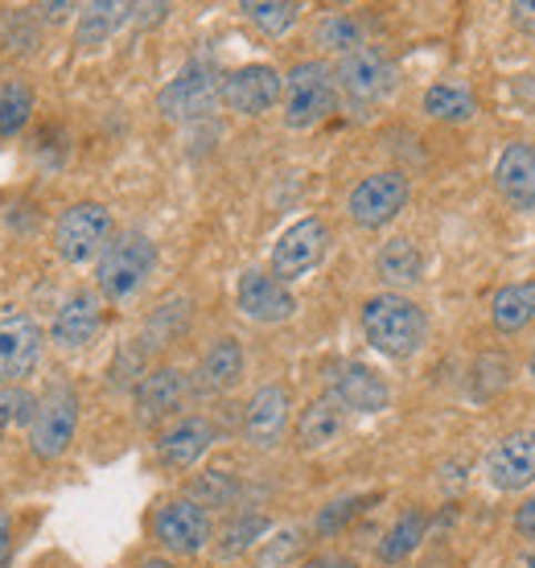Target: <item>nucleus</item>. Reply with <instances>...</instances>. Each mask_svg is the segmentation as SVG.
<instances>
[{
    "mask_svg": "<svg viewBox=\"0 0 535 568\" xmlns=\"http://www.w3.org/2000/svg\"><path fill=\"white\" fill-rule=\"evenodd\" d=\"M342 437V408L334 399H313L310 408L296 416V445L301 449H325Z\"/></svg>",
    "mask_w": 535,
    "mask_h": 568,
    "instance_id": "nucleus-22",
    "label": "nucleus"
},
{
    "mask_svg": "<svg viewBox=\"0 0 535 568\" xmlns=\"http://www.w3.org/2000/svg\"><path fill=\"white\" fill-rule=\"evenodd\" d=\"M511 384V363L503 355H482L474 367V396L491 399L494 392H503Z\"/></svg>",
    "mask_w": 535,
    "mask_h": 568,
    "instance_id": "nucleus-34",
    "label": "nucleus"
},
{
    "mask_svg": "<svg viewBox=\"0 0 535 568\" xmlns=\"http://www.w3.org/2000/svg\"><path fill=\"white\" fill-rule=\"evenodd\" d=\"M334 83H339V91L354 103V108H371V103H380L383 95H392L395 67L383 50H375V45H359V50L339 58Z\"/></svg>",
    "mask_w": 535,
    "mask_h": 568,
    "instance_id": "nucleus-7",
    "label": "nucleus"
},
{
    "mask_svg": "<svg viewBox=\"0 0 535 568\" xmlns=\"http://www.w3.org/2000/svg\"><path fill=\"white\" fill-rule=\"evenodd\" d=\"M128 17H132V9H128V4H112V0L83 4V9H79V29H74V38H79L83 50H99L115 29L124 26Z\"/></svg>",
    "mask_w": 535,
    "mask_h": 568,
    "instance_id": "nucleus-24",
    "label": "nucleus"
},
{
    "mask_svg": "<svg viewBox=\"0 0 535 568\" xmlns=\"http://www.w3.org/2000/svg\"><path fill=\"white\" fill-rule=\"evenodd\" d=\"M137 568H178V560H165V556H149V560H141Z\"/></svg>",
    "mask_w": 535,
    "mask_h": 568,
    "instance_id": "nucleus-40",
    "label": "nucleus"
},
{
    "mask_svg": "<svg viewBox=\"0 0 535 568\" xmlns=\"http://www.w3.org/2000/svg\"><path fill=\"white\" fill-rule=\"evenodd\" d=\"M363 334L380 355L408 358L428 338V317L404 293H380V297H371L363 305Z\"/></svg>",
    "mask_w": 535,
    "mask_h": 568,
    "instance_id": "nucleus-1",
    "label": "nucleus"
},
{
    "mask_svg": "<svg viewBox=\"0 0 535 568\" xmlns=\"http://www.w3.org/2000/svg\"><path fill=\"white\" fill-rule=\"evenodd\" d=\"M346 413H383L392 404V387L380 371L366 363H334L330 367V396Z\"/></svg>",
    "mask_w": 535,
    "mask_h": 568,
    "instance_id": "nucleus-13",
    "label": "nucleus"
},
{
    "mask_svg": "<svg viewBox=\"0 0 535 568\" xmlns=\"http://www.w3.org/2000/svg\"><path fill=\"white\" fill-rule=\"evenodd\" d=\"M486 483L494 490H519L535 483V428H519L486 454Z\"/></svg>",
    "mask_w": 535,
    "mask_h": 568,
    "instance_id": "nucleus-16",
    "label": "nucleus"
},
{
    "mask_svg": "<svg viewBox=\"0 0 535 568\" xmlns=\"http://www.w3.org/2000/svg\"><path fill=\"white\" fill-rule=\"evenodd\" d=\"M211 511L198 507L194 498H170L161 511L153 515V536L157 544L173 556H198L211 544Z\"/></svg>",
    "mask_w": 535,
    "mask_h": 568,
    "instance_id": "nucleus-10",
    "label": "nucleus"
},
{
    "mask_svg": "<svg viewBox=\"0 0 535 568\" xmlns=\"http://www.w3.org/2000/svg\"><path fill=\"white\" fill-rule=\"evenodd\" d=\"M235 495H240V483L231 474H223V469L202 474L194 483V490H190V498H194L198 507H226V503H235Z\"/></svg>",
    "mask_w": 535,
    "mask_h": 568,
    "instance_id": "nucleus-33",
    "label": "nucleus"
},
{
    "mask_svg": "<svg viewBox=\"0 0 535 568\" xmlns=\"http://www.w3.org/2000/svg\"><path fill=\"white\" fill-rule=\"evenodd\" d=\"M424 527H428L424 511H404V515H400V519H395V527L383 536V544H380L383 565H395V560H404L408 552H416V544L424 540Z\"/></svg>",
    "mask_w": 535,
    "mask_h": 568,
    "instance_id": "nucleus-28",
    "label": "nucleus"
},
{
    "mask_svg": "<svg viewBox=\"0 0 535 568\" xmlns=\"http://www.w3.org/2000/svg\"><path fill=\"white\" fill-rule=\"evenodd\" d=\"M424 112L433 115V120L465 124V120H474L478 103H474V95H470L462 83H437V87H428V95H424Z\"/></svg>",
    "mask_w": 535,
    "mask_h": 568,
    "instance_id": "nucleus-26",
    "label": "nucleus"
},
{
    "mask_svg": "<svg viewBox=\"0 0 535 568\" xmlns=\"http://www.w3.org/2000/svg\"><path fill=\"white\" fill-rule=\"evenodd\" d=\"M408 178L400 170H380L363 178V182L351 190V199H346V214H351V223L359 227L375 231V227H387L395 214L408 206Z\"/></svg>",
    "mask_w": 535,
    "mask_h": 568,
    "instance_id": "nucleus-8",
    "label": "nucleus"
},
{
    "mask_svg": "<svg viewBox=\"0 0 535 568\" xmlns=\"http://www.w3.org/2000/svg\"><path fill=\"white\" fill-rule=\"evenodd\" d=\"M339 108V83H334V67L325 62H296L284 74V124L289 129H313L325 115Z\"/></svg>",
    "mask_w": 535,
    "mask_h": 568,
    "instance_id": "nucleus-3",
    "label": "nucleus"
},
{
    "mask_svg": "<svg viewBox=\"0 0 535 568\" xmlns=\"http://www.w3.org/2000/svg\"><path fill=\"white\" fill-rule=\"evenodd\" d=\"M491 317L503 334H519L523 326H532L535 322V281H519V284L498 288V293H494V305H491Z\"/></svg>",
    "mask_w": 535,
    "mask_h": 568,
    "instance_id": "nucleus-23",
    "label": "nucleus"
},
{
    "mask_svg": "<svg viewBox=\"0 0 535 568\" xmlns=\"http://www.w3.org/2000/svg\"><path fill=\"white\" fill-rule=\"evenodd\" d=\"M9 560H13V519L0 515V568H9Z\"/></svg>",
    "mask_w": 535,
    "mask_h": 568,
    "instance_id": "nucleus-37",
    "label": "nucleus"
},
{
    "mask_svg": "<svg viewBox=\"0 0 535 568\" xmlns=\"http://www.w3.org/2000/svg\"><path fill=\"white\" fill-rule=\"evenodd\" d=\"M46 351L42 326L29 313H0V387H21Z\"/></svg>",
    "mask_w": 535,
    "mask_h": 568,
    "instance_id": "nucleus-9",
    "label": "nucleus"
},
{
    "mask_svg": "<svg viewBox=\"0 0 535 568\" xmlns=\"http://www.w3.org/2000/svg\"><path fill=\"white\" fill-rule=\"evenodd\" d=\"M157 268V243L144 231H120L95 260V284L103 297L128 301L144 288Z\"/></svg>",
    "mask_w": 535,
    "mask_h": 568,
    "instance_id": "nucleus-2",
    "label": "nucleus"
},
{
    "mask_svg": "<svg viewBox=\"0 0 535 568\" xmlns=\"http://www.w3.org/2000/svg\"><path fill=\"white\" fill-rule=\"evenodd\" d=\"M305 568H359L351 560V556H317V560H310Z\"/></svg>",
    "mask_w": 535,
    "mask_h": 568,
    "instance_id": "nucleus-39",
    "label": "nucleus"
},
{
    "mask_svg": "<svg viewBox=\"0 0 535 568\" xmlns=\"http://www.w3.org/2000/svg\"><path fill=\"white\" fill-rule=\"evenodd\" d=\"M494 182L515 211L535 214V144H507L494 165Z\"/></svg>",
    "mask_w": 535,
    "mask_h": 568,
    "instance_id": "nucleus-20",
    "label": "nucleus"
},
{
    "mask_svg": "<svg viewBox=\"0 0 535 568\" xmlns=\"http://www.w3.org/2000/svg\"><path fill=\"white\" fill-rule=\"evenodd\" d=\"M289 416H293V396L289 387L281 384H268L260 387L248 408H243V440L252 449H276L289 433Z\"/></svg>",
    "mask_w": 535,
    "mask_h": 568,
    "instance_id": "nucleus-14",
    "label": "nucleus"
},
{
    "mask_svg": "<svg viewBox=\"0 0 535 568\" xmlns=\"http://www.w3.org/2000/svg\"><path fill=\"white\" fill-rule=\"evenodd\" d=\"M532 379H535V355H532Z\"/></svg>",
    "mask_w": 535,
    "mask_h": 568,
    "instance_id": "nucleus-41",
    "label": "nucleus"
},
{
    "mask_svg": "<svg viewBox=\"0 0 535 568\" xmlns=\"http://www.w3.org/2000/svg\"><path fill=\"white\" fill-rule=\"evenodd\" d=\"M185 392H190L185 371L178 367L149 371L141 384H137V416H141V425H161L165 416H173L182 408Z\"/></svg>",
    "mask_w": 535,
    "mask_h": 568,
    "instance_id": "nucleus-17",
    "label": "nucleus"
},
{
    "mask_svg": "<svg viewBox=\"0 0 535 568\" xmlns=\"http://www.w3.org/2000/svg\"><path fill=\"white\" fill-rule=\"evenodd\" d=\"M330 252V227H325L322 219H301L293 227L284 231L276 247H272V276L276 281H301V276H310L317 264L325 260Z\"/></svg>",
    "mask_w": 535,
    "mask_h": 568,
    "instance_id": "nucleus-11",
    "label": "nucleus"
},
{
    "mask_svg": "<svg viewBox=\"0 0 535 568\" xmlns=\"http://www.w3.org/2000/svg\"><path fill=\"white\" fill-rule=\"evenodd\" d=\"M29 115H33V87L26 79H9L0 87V141L26 132Z\"/></svg>",
    "mask_w": 535,
    "mask_h": 568,
    "instance_id": "nucleus-27",
    "label": "nucleus"
},
{
    "mask_svg": "<svg viewBox=\"0 0 535 568\" xmlns=\"http://www.w3.org/2000/svg\"><path fill=\"white\" fill-rule=\"evenodd\" d=\"M243 379V346L235 338H219L198 363V392H231Z\"/></svg>",
    "mask_w": 535,
    "mask_h": 568,
    "instance_id": "nucleus-21",
    "label": "nucleus"
},
{
    "mask_svg": "<svg viewBox=\"0 0 535 568\" xmlns=\"http://www.w3.org/2000/svg\"><path fill=\"white\" fill-rule=\"evenodd\" d=\"M363 503H371V498H339V503H330V507L317 515V531H322V536H334L342 524H351L354 515L363 511Z\"/></svg>",
    "mask_w": 535,
    "mask_h": 568,
    "instance_id": "nucleus-35",
    "label": "nucleus"
},
{
    "mask_svg": "<svg viewBox=\"0 0 535 568\" xmlns=\"http://www.w3.org/2000/svg\"><path fill=\"white\" fill-rule=\"evenodd\" d=\"M268 531V515H260V511H248V515H235L231 524H226V531H223V548L226 556H240V552H248L260 536Z\"/></svg>",
    "mask_w": 535,
    "mask_h": 568,
    "instance_id": "nucleus-31",
    "label": "nucleus"
},
{
    "mask_svg": "<svg viewBox=\"0 0 535 568\" xmlns=\"http://www.w3.org/2000/svg\"><path fill=\"white\" fill-rule=\"evenodd\" d=\"M79 433V392L74 387H50L38 399V416L29 425V454L38 462H58L74 445Z\"/></svg>",
    "mask_w": 535,
    "mask_h": 568,
    "instance_id": "nucleus-6",
    "label": "nucleus"
},
{
    "mask_svg": "<svg viewBox=\"0 0 535 568\" xmlns=\"http://www.w3.org/2000/svg\"><path fill=\"white\" fill-rule=\"evenodd\" d=\"M214 445V425L206 416H182L178 425H170L157 437V457L161 466L170 469H190L194 462H202V454Z\"/></svg>",
    "mask_w": 535,
    "mask_h": 568,
    "instance_id": "nucleus-18",
    "label": "nucleus"
},
{
    "mask_svg": "<svg viewBox=\"0 0 535 568\" xmlns=\"http://www.w3.org/2000/svg\"><path fill=\"white\" fill-rule=\"evenodd\" d=\"M515 531H519L523 540H535V498H527L515 515Z\"/></svg>",
    "mask_w": 535,
    "mask_h": 568,
    "instance_id": "nucleus-36",
    "label": "nucleus"
},
{
    "mask_svg": "<svg viewBox=\"0 0 535 568\" xmlns=\"http://www.w3.org/2000/svg\"><path fill=\"white\" fill-rule=\"evenodd\" d=\"M317 45H325V50H339V54H351V50H359L363 45V29H359V21L354 17H325L322 26H317Z\"/></svg>",
    "mask_w": 535,
    "mask_h": 568,
    "instance_id": "nucleus-32",
    "label": "nucleus"
},
{
    "mask_svg": "<svg viewBox=\"0 0 535 568\" xmlns=\"http://www.w3.org/2000/svg\"><path fill=\"white\" fill-rule=\"evenodd\" d=\"M38 416V396L29 387H0V440L9 428H29Z\"/></svg>",
    "mask_w": 535,
    "mask_h": 568,
    "instance_id": "nucleus-30",
    "label": "nucleus"
},
{
    "mask_svg": "<svg viewBox=\"0 0 535 568\" xmlns=\"http://www.w3.org/2000/svg\"><path fill=\"white\" fill-rule=\"evenodd\" d=\"M243 13L255 29H264L268 38H284L289 29L296 26L301 17V4H289V0H248Z\"/></svg>",
    "mask_w": 535,
    "mask_h": 568,
    "instance_id": "nucleus-29",
    "label": "nucleus"
},
{
    "mask_svg": "<svg viewBox=\"0 0 535 568\" xmlns=\"http://www.w3.org/2000/svg\"><path fill=\"white\" fill-rule=\"evenodd\" d=\"M375 272H380V281H387V284H421L424 281L421 247L412 240L383 243L380 256H375Z\"/></svg>",
    "mask_w": 535,
    "mask_h": 568,
    "instance_id": "nucleus-25",
    "label": "nucleus"
},
{
    "mask_svg": "<svg viewBox=\"0 0 535 568\" xmlns=\"http://www.w3.org/2000/svg\"><path fill=\"white\" fill-rule=\"evenodd\" d=\"M284 100V74L268 62H252L223 74V103L240 115H264Z\"/></svg>",
    "mask_w": 535,
    "mask_h": 568,
    "instance_id": "nucleus-12",
    "label": "nucleus"
},
{
    "mask_svg": "<svg viewBox=\"0 0 535 568\" xmlns=\"http://www.w3.org/2000/svg\"><path fill=\"white\" fill-rule=\"evenodd\" d=\"M99 326H103L99 297L95 293H74V297H67V305L58 310L54 326H50V338H54V346H62V351H83V346L95 342Z\"/></svg>",
    "mask_w": 535,
    "mask_h": 568,
    "instance_id": "nucleus-19",
    "label": "nucleus"
},
{
    "mask_svg": "<svg viewBox=\"0 0 535 568\" xmlns=\"http://www.w3.org/2000/svg\"><path fill=\"white\" fill-rule=\"evenodd\" d=\"M115 223L112 211L103 202H74L58 214L54 223V252L67 264H91L103 256V247L112 243Z\"/></svg>",
    "mask_w": 535,
    "mask_h": 568,
    "instance_id": "nucleus-4",
    "label": "nucleus"
},
{
    "mask_svg": "<svg viewBox=\"0 0 535 568\" xmlns=\"http://www.w3.org/2000/svg\"><path fill=\"white\" fill-rule=\"evenodd\" d=\"M38 13H42V21H50V26H58V21H67V17H71V13H79V4H67V0H62V4H42Z\"/></svg>",
    "mask_w": 535,
    "mask_h": 568,
    "instance_id": "nucleus-38",
    "label": "nucleus"
},
{
    "mask_svg": "<svg viewBox=\"0 0 535 568\" xmlns=\"http://www.w3.org/2000/svg\"><path fill=\"white\" fill-rule=\"evenodd\" d=\"M235 301H240L243 317H252L260 326H276V322H289L296 313V297L289 293V284L276 281V276L264 268L243 272L240 288H235Z\"/></svg>",
    "mask_w": 535,
    "mask_h": 568,
    "instance_id": "nucleus-15",
    "label": "nucleus"
},
{
    "mask_svg": "<svg viewBox=\"0 0 535 568\" xmlns=\"http://www.w3.org/2000/svg\"><path fill=\"white\" fill-rule=\"evenodd\" d=\"M214 103H223V71L211 58L185 62L178 79H170L157 95V108L165 120H198V115L211 112Z\"/></svg>",
    "mask_w": 535,
    "mask_h": 568,
    "instance_id": "nucleus-5",
    "label": "nucleus"
}]
</instances>
